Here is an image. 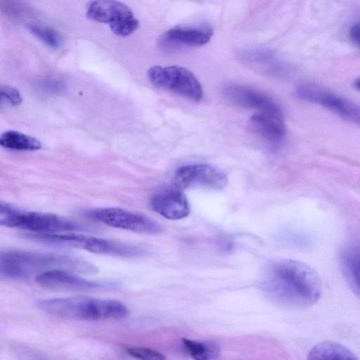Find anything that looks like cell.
Masks as SVG:
<instances>
[{"mask_svg":"<svg viewBox=\"0 0 360 360\" xmlns=\"http://www.w3.org/2000/svg\"><path fill=\"white\" fill-rule=\"evenodd\" d=\"M259 282L262 289L271 300L290 308L314 305L322 290L316 271L295 259L271 262L264 269Z\"/></svg>","mask_w":360,"mask_h":360,"instance_id":"cell-1","label":"cell"},{"mask_svg":"<svg viewBox=\"0 0 360 360\" xmlns=\"http://www.w3.org/2000/svg\"><path fill=\"white\" fill-rule=\"evenodd\" d=\"M53 269L84 274H94L98 271L94 264L75 256L18 250L1 252L0 275L2 278L25 279L34 273L39 274Z\"/></svg>","mask_w":360,"mask_h":360,"instance_id":"cell-2","label":"cell"},{"mask_svg":"<svg viewBox=\"0 0 360 360\" xmlns=\"http://www.w3.org/2000/svg\"><path fill=\"white\" fill-rule=\"evenodd\" d=\"M37 305L50 315L76 320H119L129 314L128 308L120 301L83 296L42 299Z\"/></svg>","mask_w":360,"mask_h":360,"instance_id":"cell-3","label":"cell"},{"mask_svg":"<svg viewBox=\"0 0 360 360\" xmlns=\"http://www.w3.org/2000/svg\"><path fill=\"white\" fill-rule=\"evenodd\" d=\"M0 224L34 233H63L84 229L81 225L56 214L23 211L2 202L0 204Z\"/></svg>","mask_w":360,"mask_h":360,"instance_id":"cell-4","label":"cell"},{"mask_svg":"<svg viewBox=\"0 0 360 360\" xmlns=\"http://www.w3.org/2000/svg\"><path fill=\"white\" fill-rule=\"evenodd\" d=\"M36 240L46 243L79 248L100 255L134 258L146 254L143 249L127 243L75 233H41Z\"/></svg>","mask_w":360,"mask_h":360,"instance_id":"cell-5","label":"cell"},{"mask_svg":"<svg viewBox=\"0 0 360 360\" xmlns=\"http://www.w3.org/2000/svg\"><path fill=\"white\" fill-rule=\"evenodd\" d=\"M148 77L153 86L169 91L193 101H200L203 96L202 86L188 69L179 65H155L148 70Z\"/></svg>","mask_w":360,"mask_h":360,"instance_id":"cell-6","label":"cell"},{"mask_svg":"<svg viewBox=\"0 0 360 360\" xmlns=\"http://www.w3.org/2000/svg\"><path fill=\"white\" fill-rule=\"evenodd\" d=\"M91 219L105 225L135 233L156 235L164 231L162 226L150 217L120 207H103L90 211Z\"/></svg>","mask_w":360,"mask_h":360,"instance_id":"cell-7","label":"cell"},{"mask_svg":"<svg viewBox=\"0 0 360 360\" xmlns=\"http://www.w3.org/2000/svg\"><path fill=\"white\" fill-rule=\"evenodd\" d=\"M295 94L301 100L316 103L360 126V105L317 84L305 83L297 86Z\"/></svg>","mask_w":360,"mask_h":360,"instance_id":"cell-8","label":"cell"},{"mask_svg":"<svg viewBox=\"0 0 360 360\" xmlns=\"http://www.w3.org/2000/svg\"><path fill=\"white\" fill-rule=\"evenodd\" d=\"M174 183L181 190L191 187L218 190L226 186L227 177L213 166L194 164L179 167L175 173Z\"/></svg>","mask_w":360,"mask_h":360,"instance_id":"cell-9","label":"cell"},{"mask_svg":"<svg viewBox=\"0 0 360 360\" xmlns=\"http://www.w3.org/2000/svg\"><path fill=\"white\" fill-rule=\"evenodd\" d=\"M223 94L230 102L255 110L257 112H282L280 107L271 98L250 86L230 84L224 86Z\"/></svg>","mask_w":360,"mask_h":360,"instance_id":"cell-10","label":"cell"},{"mask_svg":"<svg viewBox=\"0 0 360 360\" xmlns=\"http://www.w3.org/2000/svg\"><path fill=\"white\" fill-rule=\"evenodd\" d=\"M73 273L62 269L49 270L37 275L35 281L39 285L52 290H91L109 287L108 283L90 281Z\"/></svg>","mask_w":360,"mask_h":360,"instance_id":"cell-11","label":"cell"},{"mask_svg":"<svg viewBox=\"0 0 360 360\" xmlns=\"http://www.w3.org/2000/svg\"><path fill=\"white\" fill-rule=\"evenodd\" d=\"M150 208L161 216L172 220L186 217L190 207L182 190L174 186L159 191L151 195L149 200Z\"/></svg>","mask_w":360,"mask_h":360,"instance_id":"cell-12","label":"cell"},{"mask_svg":"<svg viewBox=\"0 0 360 360\" xmlns=\"http://www.w3.org/2000/svg\"><path fill=\"white\" fill-rule=\"evenodd\" d=\"M213 31L207 25L187 27H174L165 32L160 39V44L165 48L174 45L200 46L207 44Z\"/></svg>","mask_w":360,"mask_h":360,"instance_id":"cell-13","label":"cell"},{"mask_svg":"<svg viewBox=\"0 0 360 360\" xmlns=\"http://www.w3.org/2000/svg\"><path fill=\"white\" fill-rule=\"evenodd\" d=\"M250 126L256 134L271 144L281 142L286 133L282 112H257L250 117Z\"/></svg>","mask_w":360,"mask_h":360,"instance_id":"cell-14","label":"cell"},{"mask_svg":"<svg viewBox=\"0 0 360 360\" xmlns=\"http://www.w3.org/2000/svg\"><path fill=\"white\" fill-rule=\"evenodd\" d=\"M339 261L347 284L360 299V240L345 244L340 250Z\"/></svg>","mask_w":360,"mask_h":360,"instance_id":"cell-15","label":"cell"},{"mask_svg":"<svg viewBox=\"0 0 360 360\" xmlns=\"http://www.w3.org/2000/svg\"><path fill=\"white\" fill-rule=\"evenodd\" d=\"M86 17L94 21L109 25L134 17L131 10L115 0H94L87 8Z\"/></svg>","mask_w":360,"mask_h":360,"instance_id":"cell-16","label":"cell"},{"mask_svg":"<svg viewBox=\"0 0 360 360\" xmlns=\"http://www.w3.org/2000/svg\"><path fill=\"white\" fill-rule=\"evenodd\" d=\"M308 359H357L355 354L344 345L324 341L314 345L308 354Z\"/></svg>","mask_w":360,"mask_h":360,"instance_id":"cell-17","label":"cell"},{"mask_svg":"<svg viewBox=\"0 0 360 360\" xmlns=\"http://www.w3.org/2000/svg\"><path fill=\"white\" fill-rule=\"evenodd\" d=\"M181 343L185 352L196 360L215 359L220 355V346L212 340H193L183 338Z\"/></svg>","mask_w":360,"mask_h":360,"instance_id":"cell-18","label":"cell"},{"mask_svg":"<svg viewBox=\"0 0 360 360\" xmlns=\"http://www.w3.org/2000/svg\"><path fill=\"white\" fill-rule=\"evenodd\" d=\"M0 144L5 148L13 150H37L42 147L40 141L36 138L15 130L2 133Z\"/></svg>","mask_w":360,"mask_h":360,"instance_id":"cell-19","label":"cell"},{"mask_svg":"<svg viewBox=\"0 0 360 360\" xmlns=\"http://www.w3.org/2000/svg\"><path fill=\"white\" fill-rule=\"evenodd\" d=\"M27 30L50 48L57 49L61 46V39L53 30L37 25H29Z\"/></svg>","mask_w":360,"mask_h":360,"instance_id":"cell-20","label":"cell"},{"mask_svg":"<svg viewBox=\"0 0 360 360\" xmlns=\"http://www.w3.org/2000/svg\"><path fill=\"white\" fill-rule=\"evenodd\" d=\"M126 352L131 356L139 359L162 360L166 356L158 351L143 347H127Z\"/></svg>","mask_w":360,"mask_h":360,"instance_id":"cell-21","label":"cell"},{"mask_svg":"<svg viewBox=\"0 0 360 360\" xmlns=\"http://www.w3.org/2000/svg\"><path fill=\"white\" fill-rule=\"evenodd\" d=\"M139 27V21L134 17L123 20L110 25L112 32L120 37H127L134 32Z\"/></svg>","mask_w":360,"mask_h":360,"instance_id":"cell-22","label":"cell"},{"mask_svg":"<svg viewBox=\"0 0 360 360\" xmlns=\"http://www.w3.org/2000/svg\"><path fill=\"white\" fill-rule=\"evenodd\" d=\"M1 101L9 104L11 106L19 105L22 101V97L19 91L13 86H2L1 87Z\"/></svg>","mask_w":360,"mask_h":360,"instance_id":"cell-23","label":"cell"},{"mask_svg":"<svg viewBox=\"0 0 360 360\" xmlns=\"http://www.w3.org/2000/svg\"><path fill=\"white\" fill-rule=\"evenodd\" d=\"M351 41L360 47V22L353 25L349 32Z\"/></svg>","mask_w":360,"mask_h":360,"instance_id":"cell-24","label":"cell"},{"mask_svg":"<svg viewBox=\"0 0 360 360\" xmlns=\"http://www.w3.org/2000/svg\"><path fill=\"white\" fill-rule=\"evenodd\" d=\"M354 86H355V87H356L357 89L360 90V79H357V80L355 82V83H354Z\"/></svg>","mask_w":360,"mask_h":360,"instance_id":"cell-25","label":"cell"}]
</instances>
